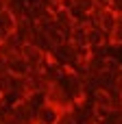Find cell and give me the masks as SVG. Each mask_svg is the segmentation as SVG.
Instances as JSON below:
<instances>
[{
    "mask_svg": "<svg viewBox=\"0 0 122 124\" xmlns=\"http://www.w3.org/2000/svg\"><path fill=\"white\" fill-rule=\"evenodd\" d=\"M20 54L26 59V63H28V68H31V70L44 68V63H46V52H44L41 48H37L35 44H31V41L22 44V48H20Z\"/></svg>",
    "mask_w": 122,
    "mask_h": 124,
    "instance_id": "cell-1",
    "label": "cell"
},
{
    "mask_svg": "<svg viewBox=\"0 0 122 124\" xmlns=\"http://www.w3.org/2000/svg\"><path fill=\"white\" fill-rule=\"evenodd\" d=\"M111 37L100 28V26H87V46L92 48V50H96V48H100L103 44H107Z\"/></svg>",
    "mask_w": 122,
    "mask_h": 124,
    "instance_id": "cell-2",
    "label": "cell"
},
{
    "mask_svg": "<svg viewBox=\"0 0 122 124\" xmlns=\"http://www.w3.org/2000/svg\"><path fill=\"white\" fill-rule=\"evenodd\" d=\"M59 116H61L59 109H57L55 105H50V102L39 109V122L41 124H57L59 122Z\"/></svg>",
    "mask_w": 122,
    "mask_h": 124,
    "instance_id": "cell-3",
    "label": "cell"
},
{
    "mask_svg": "<svg viewBox=\"0 0 122 124\" xmlns=\"http://www.w3.org/2000/svg\"><path fill=\"white\" fill-rule=\"evenodd\" d=\"M116 22H118V15L114 13V11H109V9H105L103 11V15H100V28L111 37V31L116 28Z\"/></svg>",
    "mask_w": 122,
    "mask_h": 124,
    "instance_id": "cell-4",
    "label": "cell"
},
{
    "mask_svg": "<svg viewBox=\"0 0 122 124\" xmlns=\"http://www.w3.org/2000/svg\"><path fill=\"white\" fill-rule=\"evenodd\" d=\"M96 105H100L103 109H107V107L111 105V96H109L107 92H103V89H98V92H96Z\"/></svg>",
    "mask_w": 122,
    "mask_h": 124,
    "instance_id": "cell-5",
    "label": "cell"
},
{
    "mask_svg": "<svg viewBox=\"0 0 122 124\" xmlns=\"http://www.w3.org/2000/svg\"><path fill=\"white\" fill-rule=\"evenodd\" d=\"M111 41L122 46V15L118 17V22H116V28L111 31Z\"/></svg>",
    "mask_w": 122,
    "mask_h": 124,
    "instance_id": "cell-6",
    "label": "cell"
},
{
    "mask_svg": "<svg viewBox=\"0 0 122 124\" xmlns=\"http://www.w3.org/2000/svg\"><path fill=\"white\" fill-rule=\"evenodd\" d=\"M109 11H114L120 17L122 15V0H109Z\"/></svg>",
    "mask_w": 122,
    "mask_h": 124,
    "instance_id": "cell-7",
    "label": "cell"
}]
</instances>
